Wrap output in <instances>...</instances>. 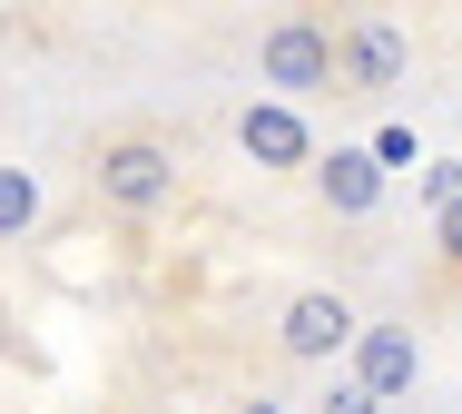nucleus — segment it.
Wrapping results in <instances>:
<instances>
[{
  "instance_id": "nucleus-9",
  "label": "nucleus",
  "mask_w": 462,
  "mask_h": 414,
  "mask_svg": "<svg viewBox=\"0 0 462 414\" xmlns=\"http://www.w3.org/2000/svg\"><path fill=\"white\" fill-rule=\"evenodd\" d=\"M433 267H443V277L462 287V198L443 207V217H433Z\"/></svg>"
},
{
  "instance_id": "nucleus-5",
  "label": "nucleus",
  "mask_w": 462,
  "mask_h": 414,
  "mask_svg": "<svg viewBox=\"0 0 462 414\" xmlns=\"http://www.w3.org/2000/svg\"><path fill=\"white\" fill-rule=\"evenodd\" d=\"M236 148L256 158V168H276V178H315V128H305V108H285V99H246L236 108Z\"/></svg>"
},
{
  "instance_id": "nucleus-11",
  "label": "nucleus",
  "mask_w": 462,
  "mask_h": 414,
  "mask_svg": "<svg viewBox=\"0 0 462 414\" xmlns=\"http://www.w3.org/2000/svg\"><path fill=\"white\" fill-rule=\"evenodd\" d=\"M462 198V158H433V168H423V207H433V217H443V207Z\"/></svg>"
},
{
  "instance_id": "nucleus-6",
  "label": "nucleus",
  "mask_w": 462,
  "mask_h": 414,
  "mask_svg": "<svg viewBox=\"0 0 462 414\" xmlns=\"http://www.w3.org/2000/svg\"><path fill=\"white\" fill-rule=\"evenodd\" d=\"M345 375L393 414L413 385H423V335H413V325H365V345H355V365H345Z\"/></svg>"
},
{
  "instance_id": "nucleus-4",
  "label": "nucleus",
  "mask_w": 462,
  "mask_h": 414,
  "mask_svg": "<svg viewBox=\"0 0 462 414\" xmlns=\"http://www.w3.org/2000/svg\"><path fill=\"white\" fill-rule=\"evenodd\" d=\"M413 80V30L383 20V10H355L335 20V99H393Z\"/></svg>"
},
{
  "instance_id": "nucleus-7",
  "label": "nucleus",
  "mask_w": 462,
  "mask_h": 414,
  "mask_svg": "<svg viewBox=\"0 0 462 414\" xmlns=\"http://www.w3.org/2000/svg\"><path fill=\"white\" fill-rule=\"evenodd\" d=\"M305 188H315V207H325V217H374L393 178H383V158H374V148H325Z\"/></svg>"
},
{
  "instance_id": "nucleus-13",
  "label": "nucleus",
  "mask_w": 462,
  "mask_h": 414,
  "mask_svg": "<svg viewBox=\"0 0 462 414\" xmlns=\"http://www.w3.org/2000/svg\"><path fill=\"white\" fill-rule=\"evenodd\" d=\"M226 414H295V405H285V395H266V385H256V395H236V405H226Z\"/></svg>"
},
{
  "instance_id": "nucleus-8",
  "label": "nucleus",
  "mask_w": 462,
  "mask_h": 414,
  "mask_svg": "<svg viewBox=\"0 0 462 414\" xmlns=\"http://www.w3.org/2000/svg\"><path fill=\"white\" fill-rule=\"evenodd\" d=\"M40 217H50V178L30 158H0V247H20Z\"/></svg>"
},
{
  "instance_id": "nucleus-3",
  "label": "nucleus",
  "mask_w": 462,
  "mask_h": 414,
  "mask_svg": "<svg viewBox=\"0 0 462 414\" xmlns=\"http://www.w3.org/2000/svg\"><path fill=\"white\" fill-rule=\"evenodd\" d=\"M256 80H266V99H325L335 89V20H315V10H285L256 30Z\"/></svg>"
},
{
  "instance_id": "nucleus-12",
  "label": "nucleus",
  "mask_w": 462,
  "mask_h": 414,
  "mask_svg": "<svg viewBox=\"0 0 462 414\" xmlns=\"http://www.w3.org/2000/svg\"><path fill=\"white\" fill-rule=\"evenodd\" d=\"M365 148H374V158H383V178H393V168H413V128H374Z\"/></svg>"
},
{
  "instance_id": "nucleus-1",
  "label": "nucleus",
  "mask_w": 462,
  "mask_h": 414,
  "mask_svg": "<svg viewBox=\"0 0 462 414\" xmlns=\"http://www.w3.org/2000/svg\"><path fill=\"white\" fill-rule=\"evenodd\" d=\"M79 178H89V198L108 207V217H168V207L187 198V148L168 138V128H148V118H118V128H98L89 158H79Z\"/></svg>"
},
{
  "instance_id": "nucleus-10",
  "label": "nucleus",
  "mask_w": 462,
  "mask_h": 414,
  "mask_svg": "<svg viewBox=\"0 0 462 414\" xmlns=\"http://www.w3.org/2000/svg\"><path fill=\"white\" fill-rule=\"evenodd\" d=\"M315 414H383L365 395V385H355V375H325V395H315Z\"/></svg>"
},
{
  "instance_id": "nucleus-2",
  "label": "nucleus",
  "mask_w": 462,
  "mask_h": 414,
  "mask_svg": "<svg viewBox=\"0 0 462 414\" xmlns=\"http://www.w3.org/2000/svg\"><path fill=\"white\" fill-rule=\"evenodd\" d=\"M355 345H365V306H355L345 287H295V296L276 306V355H285V365H325V375H345Z\"/></svg>"
}]
</instances>
